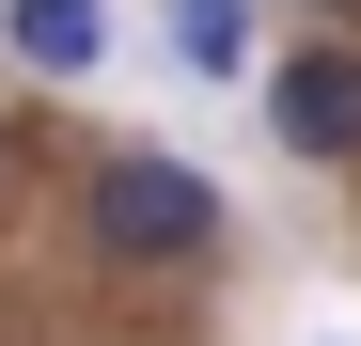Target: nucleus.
I'll return each mask as SVG.
<instances>
[{
  "instance_id": "1",
  "label": "nucleus",
  "mask_w": 361,
  "mask_h": 346,
  "mask_svg": "<svg viewBox=\"0 0 361 346\" xmlns=\"http://www.w3.org/2000/svg\"><path fill=\"white\" fill-rule=\"evenodd\" d=\"M79 220H94V268H189V252H220V189L173 142H110Z\"/></svg>"
},
{
  "instance_id": "2",
  "label": "nucleus",
  "mask_w": 361,
  "mask_h": 346,
  "mask_svg": "<svg viewBox=\"0 0 361 346\" xmlns=\"http://www.w3.org/2000/svg\"><path fill=\"white\" fill-rule=\"evenodd\" d=\"M267 126H283V157H361V47H298V64L267 79Z\"/></svg>"
},
{
  "instance_id": "3",
  "label": "nucleus",
  "mask_w": 361,
  "mask_h": 346,
  "mask_svg": "<svg viewBox=\"0 0 361 346\" xmlns=\"http://www.w3.org/2000/svg\"><path fill=\"white\" fill-rule=\"evenodd\" d=\"M0 47L32 79H94L110 64V0H0Z\"/></svg>"
},
{
  "instance_id": "4",
  "label": "nucleus",
  "mask_w": 361,
  "mask_h": 346,
  "mask_svg": "<svg viewBox=\"0 0 361 346\" xmlns=\"http://www.w3.org/2000/svg\"><path fill=\"white\" fill-rule=\"evenodd\" d=\"M173 64H189V79H235V64H252V0H173Z\"/></svg>"
}]
</instances>
